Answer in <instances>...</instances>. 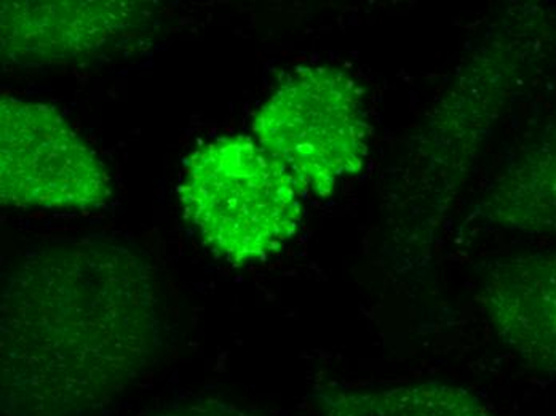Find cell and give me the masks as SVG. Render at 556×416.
<instances>
[{"mask_svg":"<svg viewBox=\"0 0 556 416\" xmlns=\"http://www.w3.org/2000/svg\"><path fill=\"white\" fill-rule=\"evenodd\" d=\"M3 416H103L157 364V274L131 247L63 240L30 250L0 303Z\"/></svg>","mask_w":556,"mask_h":416,"instance_id":"obj_1","label":"cell"},{"mask_svg":"<svg viewBox=\"0 0 556 416\" xmlns=\"http://www.w3.org/2000/svg\"><path fill=\"white\" fill-rule=\"evenodd\" d=\"M179 204L200 242L229 265H257L303 225L306 192L249 135L206 141L186 159Z\"/></svg>","mask_w":556,"mask_h":416,"instance_id":"obj_2","label":"cell"},{"mask_svg":"<svg viewBox=\"0 0 556 416\" xmlns=\"http://www.w3.org/2000/svg\"><path fill=\"white\" fill-rule=\"evenodd\" d=\"M253 137L306 196L328 198L368 157L365 90L338 66L294 67L254 114Z\"/></svg>","mask_w":556,"mask_h":416,"instance_id":"obj_3","label":"cell"},{"mask_svg":"<svg viewBox=\"0 0 556 416\" xmlns=\"http://www.w3.org/2000/svg\"><path fill=\"white\" fill-rule=\"evenodd\" d=\"M112 194L106 165L55 108L0 100L3 207L97 212Z\"/></svg>","mask_w":556,"mask_h":416,"instance_id":"obj_4","label":"cell"},{"mask_svg":"<svg viewBox=\"0 0 556 416\" xmlns=\"http://www.w3.org/2000/svg\"><path fill=\"white\" fill-rule=\"evenodd\" d=\"M155 12L134 0H9L0 9L2 59L22 67L94 59L146 33Z\"/></svg>","mask_w":556,"mask_h":416,"instance_id":"obj_5","label":"cell"},{"mask_svg":"<svg viewBox=\"0 0 556 416\" xmlns=\"http://www.w3.org/2000/svg\"><path fill=\"white\" fill-rule=\"evenodd\" d=\"M486 306L510 350L556 377V250L502 263L488 283Z\"/></svg>","mask_w":556,"mask_h":416,"instance_id":"obj_6","label":"cell"},{"mask_svg":"<svg viewBox=\"0 0 556 416\" xmlns=\"http://www.w3.org/2000/svg\"><path fill=\"white\" fill-rule=\"evenodd\" d=\"M321 416H500L469 389L442 381L314 392Z\"/></svg>","mask_w":556,"mask_h":416,"instance_id":"obj_7","label":"cell"},{"mask_svg":"<svg viewBox=\"0 0 556 416\" xmlns=\"http://www.w3.org/2000/svg\"><path fill=\"white\" fill-rule=\"evenodd\" d=\"M515 225L538 231H556V135L520 174L515 194Z\"/></svg>","mask_w":556,"mask_h":416,"instance_id":"obj_8","label":"cell"},{"mask_svg":"<svg viewBox=\"0 0 556 416\" xmlns=\"http://www.w3.org/2000/svg\"><path fill=\"white\" fill-rule=\"evenodd\" d=\"M148 416H267L257 408L219 398H194L165 405Z\"/></svg>","mask_w":556,"mask_h":416,"instance_id":"obj_9","label":"cell"}]
</instances>
